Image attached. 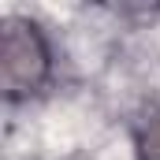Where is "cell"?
<instances>
[{
	"mask_svg": "<svg viewBox=\"0 0 160 160\" xmlns=\"http://www.w3.org/2000/svg\"><path fill=\"white\" fill-rule=\"evenodd\" d=\"M52 56L38 22L4 19L0 22V89L8 101H22L48 82Z\"/></svg>",
	"mask_w": 160,
	"mask_h": 160,
	"instance_id": "1",
	"label": "cell"
},
{
	"mask_svg": "<svg viewBox=\"0 0 160 160\" xmlns=\"http://www.w3.org/2000/svg\"><path fill=\"white\" fill-rule=\"evenodd\" d=\"M138 157L142 160H160V104L138 127Z\"/></svg>",
	"mask_w": 160,
	"mask_h": 160,
	"instance_id": "2",
	"label": "cell"
}]
</instances>
